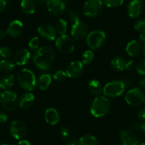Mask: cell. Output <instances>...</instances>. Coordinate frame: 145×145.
<instances>
[{
	"mask_svg": "<svg viewBox=\"0 0 145 145\" xmlns=\"http://www.w3.org/2000/svg\"><path fill=\"white\" fill-rule=\"evenodd\" d=\"M55 59V53L51 48L43 46L34 52L33 63L37 69L46 71L52 67Z\"/></svg>",
	"mask_w": 145,
	"mask_h": 145,
	"instance_id": "6da1fadb",
	"label": "cell"
},
{
	"mask_svg": "<svg viewBox=\"0 0 145 145\" xmlns=\"http://www.w3.org/2000/svg\"><path fill=\"white\" fill-rule=\"evenodd\" d=\"M16 79L19 86L24 90L31 91L36 86V78L35 74L28 69H22L18 71Z\"/></svg>",
	"mask_w": 145,
	"mask_h": 145,
	"instance_id": "7a4b0ae2",
	"label": "cell"
},
{
	"mask_svg": "<svg viewBox=\"0 0 145 145\" xmlns=\"http://www.w3.org/2000/svg\"><path fill=\"white\" fill-rule=\"evenodd\" d=\"M111 104L108 99L105 96H100L94 99L90 107L91 114L96 118L105 116L109 113Z\"/></svg>",
	"mask_w": 145,
	"mask_h": 145,
	"instance_id": "3957f363",
	"label": "cell"
},
{
	"mask_svg": "<svg viewBox=\"0 0 145 145\" xmlns=\"http://www.w3.org/2000/svg\"><path fill=\"white\" fill-rule=\"evenodd\" d=\"M103 6L102 0H87L83 5L82 12L86 16L95 18L101 14Z\"/></svg>",
	"mask_w": 145,
	"mask_h": 145,
	"instance_id": "277c9868",
	"label": "cell"
},
{
	"mask_svg": "<svg viewBox=\"0 0 145 145\" xmlns=\"http://www.w3.org/2000/svg\"><path fill=\"white\" fill-rule=\"evenodd\" d=\"M18 104V97L15 92L7 90L0 95V105L4 110L11 111L16 108Z\"/></svg>",
	"mask_w": 145,
	"mask_h": 145,
	"instance_id": "5b68a950",
	"label": "cell"
},
{
	"mask_svg": "<svg viewBox=\"0 0 145 145\" xmlns=\"http://www.w3.org/2000/svg\"><path fill=\"white\" fill-rule=\"evenodd\" d=\"M125 84L122 81H112L103 87V94L106 97L115 98L121 96L125 91Z\"/></svg>",
	"mask_w": 145,
	"mask_h": 145,
	"instance_id": "8992f818",
	"label": "cell"
},
{
	"mask_svg": "<svg viewBox=\"0 0 145 145\" xmlns=\"http://www.w3.org/2000/svg\"><path fill=\"white\" fill-rule=\"evenodd\" d=\"M106 40L105 33L102 31H94L88 34L86 37L87 45L92 50L99 49Z\"/></svg>",
	"mask_w": 145,
	"mask_h": 145,
	"instance_id": "52a82bcc",
	"label": "cell"
},
{
	"mask_svg": "<svg viewBox=\"0 0 145 145\" xmlns=\"http://www.w3.org/2000/svg\"><path fill=\"white\" fill-rule=\"evenodd\" d=\"M55 47L62 53L71 54L75 50V44L70 36L67 35H61L55 40Z\"/></svg>",
	"mask_w": 145,
	"mask_h": 145,
	"instance_id": "ba28073f",
	"label": "cell"
},
{
	"mask_svg": "<svg viewBox=\"0 0 145 145\" xmlns=\"http://www.w3.org/2000/svg\"><path fill=\"white\" fill-rule=\"evenodd\" d=\"M144 93L140 89H138V88L131 89L125 95V101L129 106H140L144 102Z\"/></svg>",
	"mask_w": 145,
	"mask_h": 145,
	"instance_id": "9c48e42d",
	"label": "cell"
},
{
	"mask_svg": "<svg viewBox=\"0 0 145 145\" xmlns=\"http://www.w3.org/2000/svg\"><path fill=\"white\" fill-rule=\"evenodd\" d=\"M88 26L80 20L72 24L71 28V35L74 39L78 40L85 39L88 35Z\"/></svg>",
	"mask_w": 145,
	"mask_h": 145,
	"instance_id": "30bf717a",
	"label": "cell"
},
{
	"mask_svg": "<svg viewBox=\"0 0 145 145\" xmlns=\"http://www.w3.org/2000/svg\"><path fill=\"white\" fill-rule=\"evenodd\" d=\"M11 135L16 140H21L26 134V127L24 123L20 120H14L9 126Z\"/></svg>",
	"mask_w": 145,
	"mask_h": 145,
	"instance_id": "8fae6325",
	"label": "cell"
},
{
	"mask_svg": "<svg viewBox=\"0 0 145 145\" xmlns=\"http://www.w3.org/2000/svg\"><path fill=\"white\" fill-rule=\"evenodd\" d=\"M46 8L48 12L53 16H60L65 10V4L63 0H48Z\"/></svg>",
	"mask_w": 145,
	"mask_h": 145,
	"instance_id": "7c38bea8",
	"label": "cell"
},
{
	"mask_svg": "<svg viewBox=\"0 0 145 145\" xmlns=\"http://www.w3.org/2000/svg\"><path fill=\"white\" fill-rule=\"evenodd\" d=\"M83 72V64L80 61H73L68 65L66 69L67 76L71 79H75L80 76Z\"/></svg>",
	"mask_w": 145,
	"mask_h": 145,
	"instance_id": "4fadbf2b",
	"label": "cell"
},
{
	"mask_svg": "<svg viewBox=\"0 0 145 145\" xmlns=\"http://www.w3.org/2000/svg\"><path fill=\"white\" fill-rule=\"evenodd\" d=\"M39 35L47 40H54L56 38L57 31L53 25L49 24H43L37 29Z\"/></svg>",
	"mask_w": 145,
	"mask_h": 145,
	"instance_id": "5bb4252c",
	"label": "cell"
},
{
	"mask_svg": "<svg viewBox=\"0 0 145 145\" xmlns=\"http://www.w3.org/2000/svg\"><path fill=\"white\" fill-rule=\"evenodd\" d=\"M144 9V4L142 0H132L127 6V14L131 18L139 16Z\"/></svg>",
	"mask_w": 145,
	"mask_h": 145,
	"instance_id": "9a60e30c",
	"label": "cell"
},
{
	"mask_svg": "<svg viewBox=\"0 0 145 145\" xmlns=\"http://www.w3.org/2000/svg\"><path fill=\"white\" fill-rule=\"evenodd\" d=\"M24 25L19 20H14L11 21L7 29V34L11 38H17L23 32Z\"/></svg>",
	"mask_w": 145,
	"mask_h": 145,
	"instance_id": "2e32d148",
	"label": "cell"
},
{
	"mask_svg": "<svg viewBox=\"0 0 145 145\" xmlns=\"http://www.w3.org/2000/svg\"><path fill=\"white\" fill-rule=\"evenodd\" d=\"M120 138L123 145H137L139 142L137 136L129 130H122Z\"/></svg>",
	"mask_w": 145,
	"mask_h": 145,
	"instance_id": "e0dca14e",
	"label": "cell"
},
{
	"mask_svg": "<svg viewBox=\"0 0 145 145\" xmlns=\"http://www.w3.org/2000/svg\"><path fill=\"white\" fill-rule=\"evenodd\" d=\"M31 57L29 51L26 49H21L17 51L14 55V62L17 65L24 66L26 65Z\"/></svg>",
	"mask_w": 145,
	"mask_h": 145,
	"instance_id": "ac0fdd59",
	"label": "cell"
},
{
	"mask_svg": "<svg viewBox=\"0 0 145 145\" xmlns=\"http://www.w3.org/2000/svg\"><path fill=\"white\" fill-rule=\"evenodd\" d=\"M142 51V46L140 42L136 40H131L126 46V52L129 56L137 57Z\"/></svg>",
	"mask_w": 145,
	"mask_h": 145,
	"instance_id": "d6986e66",
	"label": "cell"
},
{
	"mask_svg": "<svg viewBox=\"0 0 145 145\" xmlns=\"http://www.w3.org/2000/svg\"><path fill=\"white\" fill-rule=\"evenodd\" d=\"M45 119L47 123L51 125H55L60 121V116L58 112L55 108H50L45 112Z\"/></svg>",
	"mask_w": 145,
	"mask_h": 145,
	"instance_id": "ffe728a7",
	"label": "cell"
},
{
	"mask_svg": "<svg viewBox=\"0 0 145 145\" xmlns=\"http://www.w3.org/2000/svg\"><path fill=\"white\" fill-rule=\"evenodd\" d=\"M20 7L24 14L31 15L36 9V3L34 0H21Z\"/></svg>",
	"mask_w": 145,
	"mask_h": 145,
	"instance_id": "44dd1931",
	"label": "cell"
},
{
	"mask_svg": "<svg viewBox=\"0 0 145 145\" xmlns=\"http://www.w3.org/2000/svg\"><path fill=\"white\" fill-rule=\"evenodd\" d=\"M15 83V77L12 74H4L0 77V88L8 90L12 87Z\"/></svg>",
	"mask_w": 145,
	"mask_h": 145,
	"instance_id": "7402d4cb",
	"label": "cell"
},
{
	"mask_svg": "<svg viewBox=\"0 0 145 145\" xmlns=\"http://www.w3.org/2000/svg\"><path fill=\"white\" fill-rule=\"evenodd\" d=\"M34 101V96L30 92L25 93L21 96V98L18 100V104L21 108H28L31 105L33 104Z\"/></svg>",
	"mask_w": 145,
	"mask_h": 145,
	"instance_id": "603a6c76",
	"label": "cell"
},
{
	"mask_svg": "<svg viewBox=\"0 0 145 145\" xmlns=\"http://www.w3.org/2000/svg\"><path fill=\"white\" fill-rule=\"evenodd\" d=\"M88 88L92 95L95 96H100L103 93V87L101 85L100 82L96 79H92L88 84Z\"/></svg>",
	"mask_w": 145,
	"mask_h": 145,
	"instance_id": "cb8c5ba5",
	"label": "cell"
},
{
	"mask_svg": "<svg viewBox=\"0 0 145 145\" xmlns=\"http://www.w3.org/2000/svg\"><path fill=\"white\" fill-rule=\"evenodd\" d=\"M15 69V62L10 59H6L0 61V72L9 74Z\"/></svg>",
	"mask_w": 145,
	"mask_h": 145,
	"instance_id": "d4e9b609",
	"label": "cell"
},
{
	"mask_svg": "<svg viewBox=\"0 0 145 145\" xmlns=\"http://www.w3.org/2000/svg\"><path fill=\"white\" fill-rule=\"evenodd\" d=\"M51 76L48 74H43L40 76L38 81V88L41 90H45L49 87L51 84Z\"/></svg>",
	"mask_w": 145,
	"mask_h": 145,
	"instance_id": "484cf974",
	"label": "cell"
},
{
	"mask_svg": "<svg viewBox=\"0 0 145 145\" xmlns=\"http://www.w3.org/2000/svg\"><path fill=\"white\" fill-rule=\"evenodd\" d=\"M125 63H126V62L123 57H115L111 61V66L115 70L122 71L125 69Z\"/></svg>",
	"mask_w": 145,
	"mask_h": 145,
	"instance_id": "4316f807",
	"label": "cell"
},
{
	"mask_svg": "<svg viewBox=\"0 0 145 145\" xmlns=\"http://www.w3.org/2000/svg\"><path fill=\"white\" fill-rule=\"evenodd\" d=\"M78 145H100L98 140L92 135H84L78 141Z\"/></svg>",
	"mask_w": 145,
	"mask_h": 145,
	"instance_id": "83f0119b",
	"label": "cell"
},
{
	"mask_svg": "<svg viewBox=\"0 0 145 145\" xmlns=\"http://www.w3.org/2000/svg\"><path fill=\"white\" fill-rule=\"evenodd\" d=\"M94 52L92 50H86L82 55V63L83 65H90L94 60Z\"/></svg>",
	"mask_w": 145,
	"mask_h": 145,
	"instance_id": "f1b7e54d",
	"label": "cell"
},
{
	"mask_svg": "<svg viewBox=\"0 0 145 145\" xmlns=\"http://www.w3.org/2000/svg\"><path fill=\"white\" fill-rule=\"evenodd\" d=\"M68 29V24L64 19H59L55 25V30L61 35H65Z\"/></svg>",
	"mask_w": 145,
	"mask_h": 145,
	"instance_id": "f546056e",
	"label": "cell"
},
{
	"mask_svg": "<svg viewBox=\"0 0 145 145\" xmlns=\"http://www.w3.org/2000/svg\"><path fill=\"white\" fill-rule=\"evenodd\" d=\"M134 29L142 34H145V17L139 18L136 21Z\"/></svg>",
	"mask_w": 145,
	"mask_h": 145,
	"instance_id": "4dcf8cb0",
	"label": "cell"
},
{
	"mask_svg": "<svg viewBox=\"0 0 145 145\" xmlns=\"http://www.w3.org/2000/svg\"><path fill=\"white\" fill-rule=\"evenodd\" d=\"M103 4L109 8H116L122 5L124 0H102Z\"/></svg>",
	"mask_w": 145,
	"mask_h": 145,
	"instance_id": "1f68e13d",
	"label": "cell"
},
{
	"mask_svg": "<svg viewBox=\"0 0 145 145\" xmlns=\"http://www.w3.org/2000/svg\"><path fill=\"white\" fill-rule=\"evenodd\" d=\"M13 55L12 50L7 46H2L0 48V57L4 58V59H9Z\"/></svg>",
	"mask_w": 145,
	"mask_h": 145,
	"instance_id": "d6a6232c",
	"label": "cell"
},
{
	"mask_svg": "<svg viewBox=\"0 0 145 145\" xmlns=\"http://www.w3.org/2000/svg\"><path fill=\"white\" fill-rule=\"evenodd\" d=\"M67 77V74L65 72L62 70H58L54 74L53 79L58 82H63Z\"/></svg>",
	"mask_w": 145,
	"mask_h": 145,
	"instance_id": "836d02e7",
	"label": "cell"
},
{
	"mask_svg": "<svg viewBox=\"0 0 145 145\" xmlns=\"http://www.w3.org/2000/svg\"><path fill=\"white\" fill-rule=\"evenodd\" d=\"M39 43L40 41L38 37H34V38H31V40L28 42V47H29L30 50H36L38 49Z\"/></svg>",
	"mask_w": 145,
	"mask_h": 145,
	"instance_id": "e575fe53",
	"label": "cell"
},
{
	"mask_svg": "<svg viewBox=\"0 0 145 145\" xmlns=\"http://www.w3.org/2000/svg\"><path fill=\"white\" fill-rule=\"evenodd\" d=\"M136 71L139 75H145V59H142L136 66Z\"/></svg>",
	"mask_w": 145,
	"mask_h": 145,
	"instance_id": "d590c367",
	"label": "cell"
},
{
	"mask_svg": "<svg viewBox=\"0 0 145 145\" xmlns=\"http://www.w3.org/2000/svg\"><path fill=\"white\" fill-rule=\"evenodd\" d=\"M69 18L72 23H75L77 21H80V16L79 14L77 11H74V10H72L69 12Z\"/></svg>",
	"mask_w": 145,
	"mask_h": 145,
	"instance_id": "8d00e7d4",
	"label": "cell"
},
{
	"mask_svg": "<svg viewBox=\"0 0 145 145\" xmlns=\"http://www.w3.org/2000/svg\"><path fill=\"white\" fill-rule=\"evenodd\" d=\"M135 62L133 59H129L127 62H126L125 63V69H131L134 67Z\"/></svg>",
	"mask_w": 145,
	"mask_h": 145,
	"instance_id": "74e56055",
	"label": "cell"
},
{
	"mask_svg": "<svg viewBox=\"0 0 145 145\" xmlns=\"http://www.w3.org/2000/svg\"><path fill=\"white\" fill-rule=\"evenodd\" d=\"M8 120V116L4 113L0 112V123H5Z\"/></svg>",
	"mask_w": 145,
	"mask_h": 145,
	"instance_id": "f35d334b",
	"label": "cell"
},
{
	"mask_svg": "<svg viewBox=\"0 0 145 145\" xmlns=\"http://www.w3.org/2000/svg\"><path fill=\"white\" fill-rule=\"evenodd\" d=\"M138 117L141 120H143L145 121V108H142L141 110H139V113H138Z\"/></svg>",
	"mask_w": 145,
	"mask_h": 145,
	"instance_id": "ab89813d",
	"label": "cell"
},
{
	"mask_svg": "<svg viewBox=\"0 0 145 145\" xmlns=\"http://www.w3.org/2000/svg\"><path fill=\"white\" fill-rule=\"evenodd\" d=\"M61 133L63 137H65V138L68 137V135H69V131H68V130L66 128V127H63V128L61 129Z\"/></svg>",
	"mask_w": 145,
	"mask_h": 145,
	"instance_id": "60d3db41",
	"label": "cell"
},
{
	"mask_svg": "<svg viewBox=\"0 0 145 145\" xmlns=\"http://www.w3.org/2000/svg\"><path fill=\"white\" fill-rule=\"evenodd\" d=\"M6 6H7V2L5 0H0V13L4 11V8H6Z\"/></svg>",
	"mask_w": 145,
	"mask_h": 145,
	"instance_id": "b9f144b4",
	"label": "cell"
},
{
	"mask_svg": "<svg viewBox=\"0 0 145 145\" xmlns=\"http://www.w3.org/2000/svg\"><path fill=\"white\" fill-rule=\"evenodd\" d=\"M139 87L141 88H145V76H144L142 79L139 82V84H138Z\"/></svg>",
	"mask_w": 145,
	"mask_h": 145,
	"instance_id": "7bdbcfd3",
	"label": "cell"
},
{
	"mask_svg": "<svg viewBox=\"0 0 145 145\" xmlns=\"http://www.w3.org/2000/svg\"><path fill=\"white\" fill-rule=\"evenodd\" d=\"M7 35V32L4 31H0V40H3L6 38Z\"/></svg>",
	"mask_w": 145,
	"mask_h": 145,
	"instance_id": "ee69618b",
	"label": "cell"
},
{
	"mask_svg": "<svg viewBox=\"0 0 145 145\" xmlns=\"http://www.w3.org/2000/svg\"><path fill=\"white\" fill-rule=\"evenodd\" d=\"M18 145H31L30 142L27 140H21L18 142Z\"/></svg>",
	"mask_w": 145,
	"mask_h": 145,
	"instance_id": "f6af8a7d",
	"label": "cell"
},
{
	"mask_svg": "<svg viewBox=\"0 0 145 145\" xmlns=\"http://www.w3.org/2000/svg\"><path fill=\"white\" fill-rule=\"evenodd\" d=\"M139 39H140L141 42H144L145 44V34H141L139 35Z\"/></svg>",
	"mask_w": 145,
	"mask_h": 145,
	"instance_id": "bcb514c9",
	"label": "cell"
},
{
	"mask_svg": "<svg viewBox=\"0 0 145 145\" xmlns=\"http://www.w3.org/2000/svg\"><path fill=\"white\" fill-rule=\"evenodd\" d=\"M36 1V3H38V4H44V3L47 2L48 0H34Z\"/></svg>",
	"mask_w": 145,
	"mask_h": 145,
	"instance_id": "7dc6e473",
	"label": "cell"
},
{
	"mask_svg": "<svg viewBox=\"0 0 145 145\" xmlns=\"http://www.w3.org/2000/svg\"><path fill=\"white\" fill-rule=\"evenodd\" d=\"M140 127H141V129H142V130H143V131H145V121L144 122V123H142V125H141Z\"/></svg>",
	"mask_w": 145,
	"mask_h": 145,
	"instance_id": "c3c4849f",
	"label": "cell"
},
{
	"mask_svg": "<svg viewBox=\"0 0 145 145\" xmlns=\"http://www.w3.org/2000/svg\"><path fill=\"white\" fill-rule=\"evenodd\" d=\"M142 52H143V55L145 57V44L144 45V47L142 48Z\"/></svg>",
	"mask_w": 145,
	"mask_h": 145,
	"instance_id": "681fc988",
	"label": "cell"
},
{
	"mask_svg": "<svg viewBox=\"0 0 145 145\" xmlns=\"http://www.w3.org/2000/svg\"><path fill=\"white\" fill-rule=\"evenodd\" d=\"M139 145H145V143H142V144H140Z\"/></svg>",
	"mask_w": 145,
	"mask_h": 145,
	"instance_id": "f907efd6",
	"label": "cell"
},
{
	"mask_svg": "<svg viewBox=\"0 0 145 145\" xmlns=\"http://www.w3.org/2000/svg\"><path fill=\"white\" fill-rule=\"evenodd\" d=\"M69 145H76L75 144H73V143H72V144H69Z\"/></svg>",
	"mask_w": 145,
	"mask_h": 145,
	"instance_id": "816d5d0a",
	"label": "cell"
},
{
	"mask_svg": "<svg viewBox=\"0 0 145 145\" xmlns=\"http://www.w3.org/2000/svg\"><path fill=\"white\" fill-rule=\"evenodd\" d=\"M1 145H9V144H1Z\"/></svg>",
	"mask_w": 145,
	"mask_h": 145,
	"instance_id": "f5cc1de1",
	"label": "cell"
},
{
	"mask_svg": "<svg viewBox=\"0 0 145 145\" xmlns=\"http://www.w3.org/2000/svg\"><path fill=\"white\" fill-rule=\"evenodd\" d=\"M1 91H0V95H1Z\"/></svg>",
	"mask_w": 145,
	"mask_h": 145,
	"instance_id": "db71d44e",
	"label": "cell"
},
{
	"mask_svg": "<svg viewBox=\"0 0 145 145\" xmlns=\"http://www.w3.org/2000/svg\"><path fill=\"white\" fill-rule=\"evenodd\" d=\"M144 96H145V93H144Z\"/></svg>",
	"mask_w": 145,
	"mask_h": 145,
	"instance_id": "11a10c76",
	"label": "cell"
}]
</instances>
